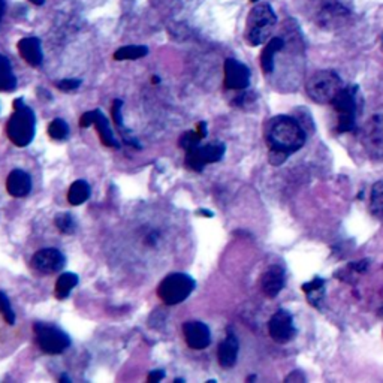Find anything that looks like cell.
I'll list each match as a JSON object with an SVG mask.
<instances>
[{"instance_id": "7a4b0ae2", "label": "cell", "mask_w": 383, "mask_h": 383, "mask_svg": "<svg viewBox=\"0 0 383 383\" xmlns=\"http://www.w3.org/2000/svg\"><path fill=\"white\" fill-rule=\"evenodd\" d=\"M36 116L23 98L14 101V114L8 120L6 135L17 147H26L35 138Z\"/></svg>"}, {"instance_id": "d6a6232c", "label": "cell", "mask_w": 383, "mask_h": 383, "mask_svg": "<svg viewBox=\"0 0 383 383\" xmlns=\"http://www.w3.org/2000/svg\"><path fill=\"white\" fill-rule=\"evenodd\" d=\"M93 119H94V110L84 112L81 116V119H80V126L81 128H90L93 124Z\"/></svg>"}, {"instance_id": "1f68e13d", "label": "cell", "mask_w": 383, "mask_h": 383, "mask_svg": "<svg viewBox=\"0 0 383 383\" xmlns=\"http://www.w3.org/2000/svg\"><path fill=\"white\" fill-rule=\"evenodd\" d=\"M57 89L62 92H72L75 89H78L81 85V80H62L56 84Z\"/></svg>"}, {"instance_id": "5bb4252c", "label": "cell", "mask_w": 383, "mask_h": 383, "mask_svg": "<svg viewBox=\"0 0 383 383\" xmlns=\"http://www.w3.org/2000/svg\"><path fill=\"white\" fill-rule=\"evenodd\" d=\"M238 350H239V343L235 337V334L229 330L225 340L219 344V349H217V358L220 366L223 368H232L237 364Z\"/></svg>"}, {"instance_id": "e0dca14e", "label": "cell", "mask_w": 383, "mask_h": 383, "mask_svg": "<svg viewBox=\"0 0 383 383\" xmlns=\"http://www.w3.org/2000/svg\"><path fill=\"white\" fill-rule=\"evenodd\" d=\"M366 146L370 155L383 158V120L375 119L370 123V129L366 132Z\"/></svg>"}, {"instance_id": "8992f818", "label": "cell", "mask_w": 383, "mask_h": 383, "mask_svg": "<svg viewBox=\"0 0 383 383\" xmlns=\"http://www.w3.org/2000/svg\"><path fill=\"white\" fill-rule=\"evenodd\" d=\"M195 286L196 282L190 275L185 273H172L159 283L158 296L167 305H176L189 298Z\"/></svg>"}, {"instance_id": "d590c367", "label": "cell", "mask_w": 383, "mask_h": 383, "mask_svg": "<svg viewBox=\"0 0 383 383\" xmlns=\"http://www.w3.org/2000/svg\"><path fill=\"white\" fill-rule=\"evenodd\" d=\"M158 239H159L158 232H150V234L147 235V244H150V246H155V244L158 243Z\"/></svg>"}, {"instance_id": "8d00e7d4", "label": "cell", "mask_w": 383, "mask_h": 383, "mask_svg": "<svg viewBox=\"0 0 383 383\" xmlns=\"http://www.w3.org/2000/svg\"><path fill=\"white\" fill-rule=\"evenodd\" d=\"M3 12H5V0H0V22H2Z\"/></svg>"}, {"instance_id": "d4e9b609", "label": "cell", "mask_w": 383, "mask_h": 383, "mask_svg": "<svg viewBox=\"0 0 383 383\" xmlns=\"http://www.w3.org/2000/svg\"><path fill=\"white\" fill-rule=\"evenodd\" d=\"M148 54V48L146 45H126L121 46L114 53V60H137Z\"/></svg>"}, {"instance_id": "60d3db41", "label": "cell", "mask_w": 383, "mask_h": 383, "mask_svg": "<svg viewBox=\"0 0 383 383\" xmlns=\"http://www.w3.org/2000/svg\"><path fill=\"white\" fill-rule=\"evenodd\" d=\"M160 80L158 78V76H153V83H155V84H158Z\"/></svg>"}, {"instance_id": "3957f363", "label": "cell", "mask_w": 383, "mask_h": 383, "mask_svg": "<svg viewBox=\"0 0 383 383\" xmlns=\"http://www.w3.org/2000/svg\"><path fill=\"white\" fill-rule=\"evenodd\" d=\"M334 111L337 112L339 133H346L357 129V119L359 114V89L357 85H344L331 102Z\"/></svg>"}, {"instance_id": "d6986e66", "label": "cell", "mask_w": 383, "mask_h": 383, "mask_svg": "<svg viewBox=\"0 0 383 383\" xmlns=\"http://www.w3.org/2000/svg\"><path fill=\"white\" fill-rule=\"evenodd\" d=\"M93 124L96 126V130L99 133V138L102 141V144H105L107 147H116L119 148L120 144L114 138V133L110 128V121L107 120V117L103 116L101 110H94V119H93Z\"/></svg>"}, {"instance_id": "836d02e7", "label": "cell", "mask_w": 383, "mask_h": 383, "mask_svg": "<svg viewBox=\"0 0 383 383\" xmlns=\"http://www.w3.org/2000/svg\"><path fill=\"white\" fill-rule=\"evenodd\" d=\"M164 377H165V371H164V370H155V371H151V373H150L148 377H147V380H148L150 383H156V382L162 380Z\"/></svg>"}, {"instance_id": "74e56055", "label": "cell", "mask_w": 383, "mask_h": 383, "mask_svg": "<svg viewBox=\"0 0 383 383\" xmlns=\"http://www.w3.org/2000/svg\"><path fill=\"white\" fill-rule=\"evenodd\" d=\"M199 214H204V217H213L212 212H207V210H199Z\"/></svg>"}, {"instance_id": "ba28073f", "label": "cell", "mask_w": 383, "mask_h": 383, "mask_svg": "<svg viewBox=\"0 0 383 383\" xmlns=\"http://www.w3.org/2000/svg\"><path fill=\"white\" fill-rule=\"evenodd\" d=\"M225 151L226 146L220 141L210 142L205 144V146H201L199 144L198 147L186 151V165L190 169L201 172L205 165L216 164V162L222 160L225 156Z\"/></svg>"}, {"instance_id": "ab89813d", "label": "cell", "mask_w": 383, "mask_h": 383, "mask_svg": "<svg viewBox=\"0 0 383 383\" xmlns=\"http://www.w3.org/2000/svg\"><path fill=\"white\" fill-rule=\"evenodd\" d=\"M60 382H71V379H69L68 376H65V375H63V376L60 377Z\"/></svg>"}, {"instance_id": "ffe728a7", "label": "cell", "mask_w": 383, "mask_h": 383, "mask_svg": "<svg viewBox=\"0 0 383 383\" xmlns=\"http://www.w3.org/2000/svg\"><path fill=\"white\" fill-rule=\"evenodd\" d=\"M303 292L313 307H321V303L325 298V280L321 277H314L313 280L303 284Z\"/></svg>"}, {"instance_id": "b9f144b4", "label": "cell", "mask_w": 383, "mask_h": 383, "mask_svg": "<svg viewBox=\"0 0 383 383\" xmlns=\"http://www.w3.org/2000/svg\"><path fill=\"white\" fill-rule=\"evenodd\" d=\"M382 46H383V35H382Z\"/></svg>"}, {"instance_id": "f1b7e54d", "label": "cell", "mask_w": 383, "mask_h": 383, "mask_svg": "<svg viewBox=\"0 0 383 383\" xmlns=\"http://www.w3.org/2000/svg\"><path fill=\"white\" fill-rule=\"evenodd\" d=\"M0 314L3 316L6 323H9V325L15 323V313L11 307V303H9L8 296L3 292H0Z\"/></svg>"}, {"instance_id": "603a6c76", "label": "cell", "mask_w": 383, "mask_h": 383, "mask_svg": "<svg viewBox=\"0 0 383 383\" xmlns=\"http://www.w3.org/2000/svg\"><path fill=\"white\" fill-rule=\"evenodd\" d=\"M90 198V186L87 181L84 180H76L75 183L69 187L68 192V201L72 205H81L85 201Z\"/></svg>"}, {"instance_id": "5b68a950", "label": "cell", "mask_w": 383, "mask_h": 383, "mask_svg": "<svg viewBox=\"0 0 383 383\" xmlns=\"http://www.w3.org/2000/svg\"><path fill=\"white\" fill-rule=\"evenodd\" d=\"M344 87V84L337 72L334 71H319L310 76L305 84V92L309 98L321 105H327L335 99V96Z\"/></svg>"}, {"instance_id": "9a60e30c", "label": "cell", "mask_w": 383, "mask_h": 383, "mask_svg": "<svg viewBox=\"0 0 383 383\" xmlns=\"http://www.w3.org/2000/svg\"><path fill=\"white\" fill-rule=\"evenodd\" d=\"M6 190L14 198H24L32 190V178L22 169H14L6 178Z\"/></svg>"}, {"instance_id": "cb8c5ba5", "label": "cell", "mask_w": 383, "mask_h": 383, "mask_svg": "<svg viewBox=\"0 0 383 383\" xmlns=\"http://www.w3.org/2000/svg\"><path fill=\"white\" fill-rule=\"evenodd\" d=\"M78 284V275L74 273H65L56 283V296L59 300L68 298L74 287Z\"/></svg>"}, {"instance_id": "44dd1931", "label": "cell", "mask_w": 383, "mask_h": 383, "mask_svg": "<svg viewBox=\"0 0 383 383\" xmlns=\"http://www.w3.org/2000/svg\"><path fill=\"white\" fill-rule=\"evenodd\" d=\"M17 89V76L8 57L0 54V92H14Z\"/></svg>"}, {"instance_id": "f546056e", "label": "cell", "mask_w": 383, "mask_h": 383, "mask_svg": "<svg viewBox=\"0 0 383 383\" xmlns=\"http://www.w3.org/2000/svg\"><path fill=\"white\" fill-rule=\"evenodd\" d=\"M201 141H203V139H201V138L198 137V133H196V132L189 130V132H185L183 135H181L178 144H180V147L183 148L185 151H189V150H192V148L198 147L199 144H201Z\"/></svg>"}, {"instance_id": "7402d4cb", "label": "cell", "mask_w": 383, "mask_h": 383, "mask_svg": "<svg viewBox=\"0 0 383 383\" xmlns=\"http://www.w3.org/2000/svg\"><path fill=\"white\" fill-rule=\"evenodd\" d=\"M348 17V11L340 5H327L319 12V23L322 26H335V23H341Z\"/></svg>"}, {"instance_id": "277c9868", "label": "cell", "mask_w": 383, "mask_h": 383, "mask_svg": "<svg viewBox=\"0 0 383 383\" xmlns=\"http://www.w3.org/2000/svg\"><path fill=\"white\" fill-rule=\"evenodd\" d=\"M277 24V15L268 3L256 5L247 17L246 41L248 45H262L271 36L273 28Z\"/></svg>"}, {"instance_id": "ac0fdd59", "label": "cell", "mask_w": 383, "mask_h": 383, "mask_svg": "<svg viewBox=\"0 0 383 383\" xmlns=\"http://www.w3.org/2000/svg\"><path fill=\"white\" fill-rule=\"evenodd\" d=\"M284 48V41L282 37H273L266 42L261 54V68L265 74H271L274 71V57Z\"/></svg>"}, {"instance_id": "2e32d148", "label": "cell", "mask_w": 383, "mask_h": 383, "mask_svg": "<svg viewBox=\"0 0 383 383\" xmlns=\"http://www.w3.org/2000/svg\"><path fill=\"white\" fill-rule=\"evenodd\" d=\"M18 51H20V56L23 59L31 65V66H40L44 60V54H42V44L40 37L35 36H28L20 40V42L17 44Z\"/></svg>"}, {"instance_id": "30bf717a", "label": "cell", "mask_w": 383, "mask_h": 383, "mask_svg": "<svg viewBox=\"0 0 383 383\" xmlns=\"http://www.w3.org/2000/svg\"><path fill=\"white\" fill-rule=\"evenodd\" d=\"M225 87L229 90H244L250 84V71L247 66L235 59L225 60Z\"/></svg>"}, {"instance_id": "83f0119b", "label": "cell", "mask_w": 383, "mask_h": 383, "mask_svg": "<svg viewBox=\"0 0 383 383\" xmlns=\"http://www.w3.org/2000/svg\"><path fill=\"white\" fill-rule=\"evenodd\" d=\"M54 223L57 226V229L62 234H66V235H72L75 231H76V223L74 217L69 214V213H62V214H57L56 219H54Z\"/></svg>"}, {"instance_id": "9c48e42d", "label": "cell", "mask_w": 383, "mask_h": 383, "mask_svg": "<svg viewBox=\"0 0 383 383\" xmlns=\"http://www.w3.org/2000/svg\"><path fill=\"white\" fill-rule=\"evenodd\" d=\"M268 332H270L271 339L275 343H289L295 339L296 328L293 323L292 314L287 310H277L273 316L270 322H268Z\"/></svg>"}, {"instance_id": "4316f807", "label": "cell", "mask_w": 383, "mask_h": 383, "mask_svg": "<svg viewBox=\"0 0 383 383\" xmlns=\"http://www.w3.org/2000/svg\"><path fill=\"white\" fill-rule=\"evenodd\" d=\"M48 135L56 141H63L69 135V126L66 124L65 120L56 119L50 123V126H48Z\"/></svg>"}, {"instance_id": "e575fe53", "label": "cell", "mask_w": 383, "mask_h": 383, "mask_svg": "<svg viewBox=\"0 0 383 383\" xmlns=\"http://www.w3.org/2000/svg\"><path fill=\"white\" fill-rule=\"evenodd\" d=\"M195 132L198 133V137H199L201 139H204V138L207 137V123H205V121L198 123V126H196V130H195Z\"/></svg>"}, {"instance_id": "f35d334b", "label": "cell", "mask_w": 383, "mask_h": 383, "mask_svg": "<svg viewBox=\"0 0 383 383\" xmlns=\"http://www.w3.org/2000/svg\"><path fill=\"white\" fill-rule=\"evenodd\" d=\"M28 2L33 3V5H36V6H41V5H44L45 0H28Z\"/></svg>"}, {"instance_id": "7c38bea8", "label": "cell", "mask_w": 383, "mask_h": 383, "mask_svg": "<svg viewBox=\"0 0 383 383\" xmlns=\"http://www.w3.org/2000/svg\"><path fill=\"white\" fill-rule=\"evenodd\" d=\"M183 334L190 349L203 350L212 343V332H210V328L203 322H186L183 325Z\"/></svg>"}, {"instance_id": "4dcf8cb0", "label": "cell", "mask_w": 383, "mask_h": 383, "mask_svg": "<svg viewBox=\"0 0 383 383\" xmlns=\"http://www.w3.org/2000/svg\"><path fill=\"white\" fill-rule=\"evenodd\" d=\"M121 111H123V102H121L120 99H116V101L112 102L111 114H112V120H114V123H116L119 128L123 126V116H121Z\"/></svg>"}, {"instance_id": "52a82bcc", "label": "cell", "mask_w": 383, "mask_h": 383, "mask_svg": "<svg viewBox=\"0 0 383 383\" xmlns=\"http://www.w3.org/2000/svg\"><path fill=\"white\" fill-rule=\"evenodd\" d=\"M33 331L37 346L48 355H60L71 346L69 335L54 325L37 322L35 323Z\"/></svg>"}, {"instance_id": "7bdbcfd3", "label": "cell", "mask_w": 383, "mask_h": 383, "mask_svg": "<svg viewBox=\"0 0 383 383\" xmlns=\"http://www.w3.org/2000/svg\"><path fill=\"white\" fill-rule=\"evenodd\" d=\"M252 2H257V0H252Z\"/></svg>"}, {"instance_id": "8fae6325", "label": "cell", "mask_w": 383, "mask_h": 383, "mask_svg": "<svg viewBox=\"0 0 383 383\" xmlns=\"http://www.w3.org/2000/svg\"><path fill=\"white\" fill-rule=\"evenodd\" d=\"M65 256L57 248H42L32 257V266L41 274L59 273L65 266Z\"/></svg>"}, {"instance_id": "4fadbf2b", "label": "cell", "mask_w": 383, "mask_h": 383, "mask_svg": "<svg viewBox=\"0 0 383 383\" xmlns=\"http://www.w3.org/2000/svg\"><path fill=\"white\" fill-rule=\"evenodd\" d=\"M284 282H286V274L283 268L279 265H273L271 268H268L262 275V280H261L262 292L268 296V298H275V296L279 295L284 287Z\"/></svg>"}, {"instance_id": "6da1fadb", "label": "cell", "mask_w": 383, "mask_h": 383, "mask_svg": "<svg viewBox=\"0 0 383 383\" xmlns=\"http://www.w3.org/2000/svg\"><path fill=\"white\" fill-rule=\"evenodd\" d=\"M265 137L270 148V162L275 167L301 150L307 139L301 123L291 116L274 117L268 124Z\"/></svg>"}, {"instance_id": "484cf974", "label": "cell", "mask_w": 383, "mask_h": 383, "mask_svg": "<svg viewBox=\"0 0 383 383\" xmlns=\"http://www.w3.org/2000/svg\"><path fill=\"white\" fill-rule=\"evenodd\" d=\"M370 213L376 219H383V180L376 181L371 187Z\"/></svg>"}]
</instances>
